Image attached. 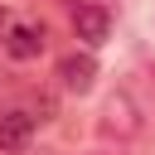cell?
Instances as JSON below:
<instances>
[{"mask_svg":"<svg viewBox=\"0 0 155 155\" xmlns=\"http://www.w3.org/2000/svg\"><path fill=\"white\" fill-rule=\"evenodd\" d=\"M73 29H78L82 44H102V39L111 34V15H107V5H78Z\"/></svg>","mask_w":155,"mask_h":155,"instance_id":"obj_4","label":"cell"},{"mask_svg":"<svg viewBox=\"0 0 155 155\" xmlns=\"http://www.w3.org/2000/svg\"><path fill=\"white\" fill-rule=\"evenodd\" d=\"M0 48H5L10 58H19V63L39 58V53H44V24H29V19H15V24L5 29Z\"/></svg>","mask_w":155,"mask_h":155,"instance_id":"obj_2","label":"cell"},{"mask_svg":"<svg viewBox=\"0 0 155 155\" xmlns=\"http://www.w3.org/2000/svg\"><path fill=\"white\" fill-rule=\"evenodd\" d=\"M92 155H107V150H92Z\"/></svg>","mask_w":155,"mask_h":155,"instance_id":"obj_7","label":"cell"},{"mask_svg":"<svg viewBox=\"0 0 155 155\" xmlns=\"http://www.w3.org/2000/svg\"><path fill=\"white\" fill-rule=\"evenodd\" d=\"M34 136V116L29 111H5L0 116V150H24Z\"/></svg>","mask_w":155,"mask_h":155,"instance_id":"obj_5","label":"cell"},{"mask_svg":"<svg viewBox=\"0 0 155 155\" xmlns=\"http://www.w3.org/2000/svg\"><path fill=\"white\" fill-rule=\"evenodd\" d=\"M140 107L131 102V92H111L107 102H102V116H97V131L107 136V140H136L140 136Z\"/></svg>","mask_w":155,"mask_h":155,"instance_id":"obj_1","label":"cell"},{"mask_svg":"<svg viewBox=\"0 0 155 155\" xmlns=\"http://www.w3.org/2000/svg\"><path fill=\"white\" fill-rule=\"evenodd\" d=\"M0 29H10V15H5V10H0Z\"/></svg>","mask_w":155,"mask_h":155,"instance_id":"obj_6","label":"cell"},{"mask_svg":"<svg viewBox=\"0 0 155 155\" xmlns=\"http://www.w3.org/2000/svg\"><path fill=\"white\" fill-rule=\"evenodd\" d=\"M58 82H63L68 92H87V87L97 82V58H92V53H68V58H58Z\"/></svg>","mask_w":155,"mask_h":155,"instance_id":"obj_3","label":"cell"}]
</instances>
